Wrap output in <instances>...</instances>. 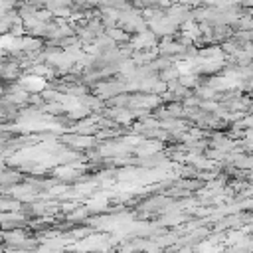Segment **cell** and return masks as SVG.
<instances>
[{
	"label": "cell",
	"mask_w": 253,
	"mask_h": 253,
	"mask_svg": "<svg viewBox=\"0 0 253 253\" xmlns=\"http://www.w3.org/2000/svg\"><path fill=\"white\" fill-rule=\"evenodd\" d=\"M166 16H168V18H170V20H172L176 26H178V24H182L184 20L192 18L194 14H192V12H190L186 6H172V8L166 12Z\"/></svg>",
	"instance_id": "cell-1"
},
{
	"label": "cell",
	"mask_w": 253,
	"mask_h": 253,
	"mask_svg": "<svg viewBox=\"0 0 253 253\" xmlns=\"http://www.w3.org/2000/svg\"><path fill=\"white\" fill-rule=\"evenodd\" d=\"M172 2H176V0H172Z\"/></svg>",
	"instance_id": "cell-2"
}]
</instances>
